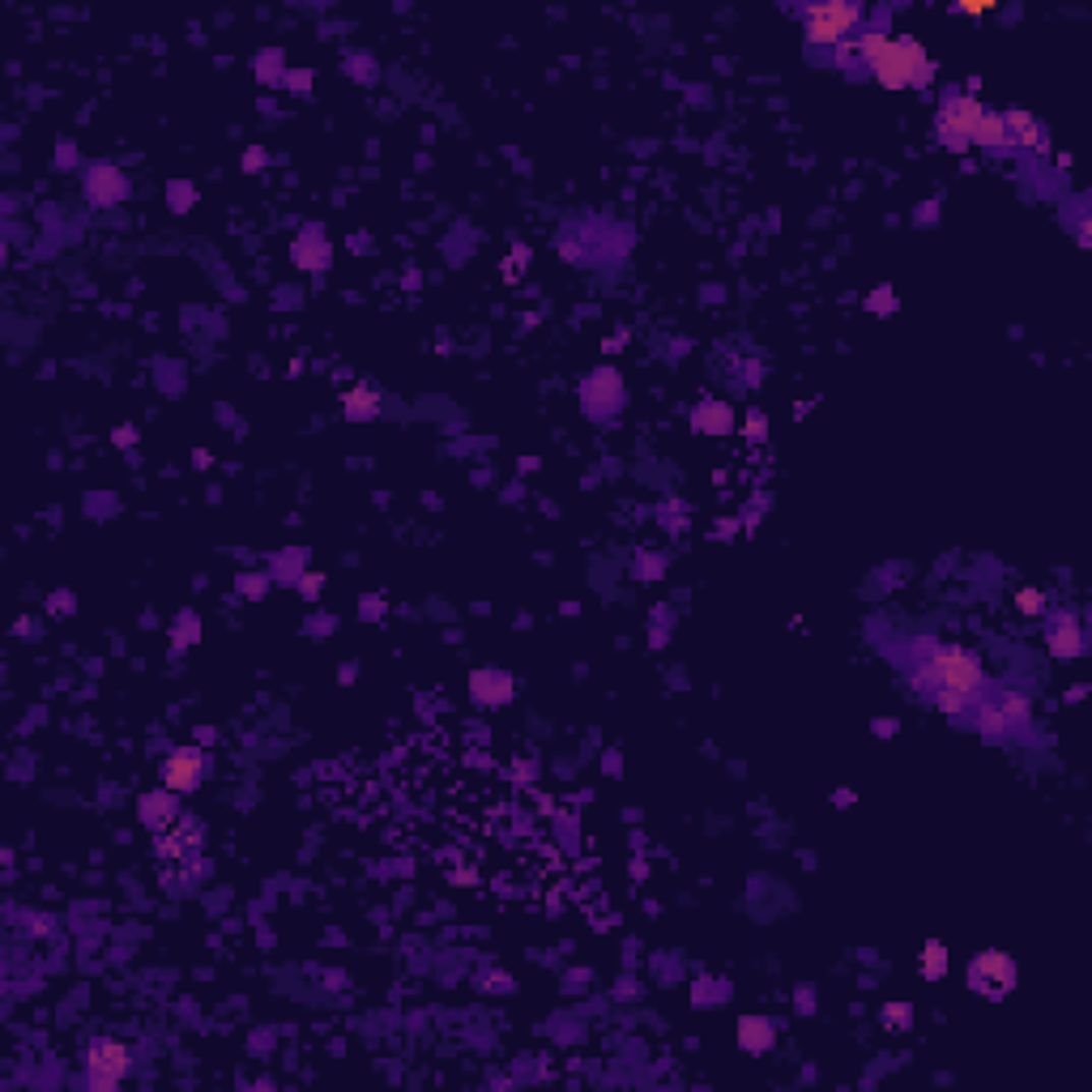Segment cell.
Segmentation results:
<instances>
[{"label":"cell","instance_id":"6da1fadb","mask_svg":"<svg viewBox=\"0 0 1092 1092\" xmlns=\"http://www.w3.org/2000/svg\"><path fill=\"white\" fill-rule=\"evenodd\" d=\"M154 858H159V871H163V883L167 893L175 897H188L196 893L200 883L210 875V862H206V823L196 815L180 811L167 828L154 832Z\"/></svg>","mask_w":1092,"mask_h":1092},{"label":"cell","instance_id":"7a4b0ae2","mask_svg":"<svg viewBox=\"0 0 1092 1092\" xmlns=\"http://www.w3.org/2000/svg\"><path fill=\"white\" fill-rule=\"evenodd\" d=\"M913 683L918 692L934 696V692H961L969 700L982 696V687L990 683L977 653L961 649V644H939V640H922L918 653H913Z\"/></svg>","mask_w":1092,"mask_h":1092},{"label":"cell","instance_id":"3957f363","mask_svg":"<svg viewBox=\"0 0 1092 1092\" xmlns=\"http://www.w3.org/2000/svg\"><path fill=\"white\" fill-rule=\"evenodd\" d=\"M969 722L977 726V734H982L986 743H1012L1016 734L1029 730L1033 700L1024 692H1016V687H1008V683H986L982 696L973 700Z\"/></svg>","mask_w":1092,"mask_h":1092},{"label":"cell","instance_id":"277c9868","mask_svg":"<svg viewBox=\"0 0 1092 1092\" xmlns=\"http://www.w3.org/2000/svg\"><path fill=\"white\" fill-rule=\"evenodd\" d=\"M866 69L883 91H926L934 81V60L918 39H893Z\"/></svg>","mask_w":1092,"mask_h":1092},{"label":"cell","instance_id":"5b68a950","mask_svg":"<svg viewBox=\"0 0 1092 1092\" xmlns=\"http://www.w3.org/2000/svg\"><path fill=\"white\" fill-rule=\"evenodd\" d=\"M798 17H802L807 48H841L850 39V31L862 21V5H854V0H823V5H807Z\"/></svg>","mask_w":1092,"mask_h":1092},{"label":"cell","instance_id":"8992f818","mask_svg":"<svg viewBox=\"0 0 1092 1092\" xmlns=\"http://www.w3.org/2000/svg\"><path fill=\"white\" fill-rule=\"evenodd\" d=\"M982 103H977L973 91H947L939 111H934V141H939L943 150H969V132L973 124L982 120Z\"/></svg>","mask_w":1092,"mask_h":1092},{"label":"cell","instance_id":"52a82bcc","mask_svg":"<svg viewBox=\"0 0 1092 1092\" xmlns=\"http://www.w3.org/2000/svg\"><path fill=\"white\" fill-rule=\"evenodd\" d=\"M132 1072V1045L116 1041V1037H99L85 1050V1080L99 1092H111L124 1076Z\"/></svg>","mask_w":1092,"mask_h":1092},{"label":"cell","instance_id":"ba28073f","mask_svg":"<svg viewBox=\"0 0 1092 1092\" xmlns=\"http://www.w3.org/2000/svg\"><path fill=\"white\" fill-rule=\"evenodd\" d=\"M969 990L982 998H1008L1016 990V961L1008 952H977L969 965Z\"/></svg>","mask_w":1092,"mask_h":1092},{"label":"cell","instance_id":"9c48e42d","mask_svg":"<svg viewBox=\"0 0 1092 1092\" xmlns=\"http://www.w3.org/2000/svg\"><path fill=\"white\" fill-rule=\"evenodd\" d=\"M623 401H628V393H623V376L615 367H597L585 376V385H581V406L593 422H607L623 410Z\"/></svg>","mask_w":1092,"mask_h":1092},{"label":"cell","instance_id":"30bf717a","mask_svg":"<svg viewBox=\"0 0 1092 1092\" xmlns=\"http://www.w3.org/2000/svg\"><path fill=\"white\" fill-rule=\"evenodd\" d=\"M1045 649L1058 662L1084 653V623L1076 611H1045Z\"/></svg>","mask_w":1092,"mask_h":1092},{"label":"cell","instance_id":"8fae6325","mask_svg":"<svg viewBox=\"0 0 1092 1092\" xmlns=\"http://www.w3.org/2000/svg\"><path fill=\"white\" fill-rule=\"evenodd\" d=\"M206 751H196V747H180V751H171L167 760H163V786L175 790V794H188L200 786V777H206Z\"/></svg>","mask_w":1092,"mask_h":1092},{"label":"cell","instance_id":"7c38bea8","mask_svg":"<svg viewBox=\"0 0 1092 1092\" xmlns=\"http://www.w3.org/2000/svg\"><path fill=\"white\" fill-rule=\"evenodd\" d=\"M124 196H128V175L120 167L95 163L91 171H85V200H91V206L111 210V206H120Z\"/></svg>","mask_w":1092,"mask_h":1092},{"label":"cell","instance_id":"4fadbf2b","mask_svg":"<svg viewBox=\"0 0 1092 1092\" xmlns=\"http://www.w3.org/2000/svg\"><path fill=\"white\" fill-rule=\"evenodd\" d=\"M512 696H517V679L508 671H496V666H482V671L470 675V700L482 708H504Z\"/></svg>","mask_w":1092,"mask_h":1092},{"label":"cell","instance_id":"5bb4252c","mask_svg":"<svg viewBox=\"0 0 1092 1092\" xmlns=\"http://www.w3.org/2000/svg\"><path fill=\"white\" fill-rule=\"evenodd\" d=\"M1002 128H1008V150L1020 146V150H1033V154H1045L1050 150V132L1045 124L1033 116V111H1002Z\"/></svg>","mask_w":1092,"mask_h":1092},{"label":"cell","instance_id":"9a60e30c","mask_svg":"<svg viewBox=\"0 0 1092 1092\" xmlns=\"http://www.w3.org/2000/svg\"><path fill=\"white\" fill-rule=\"evenodd\" d=\"M291 261L299 265V270H307V274H325L329 265H333V243L325 239V231L317 227V222L303 227L299 239L291 243Z\"/></svg>","mask_w":1092,"mask_h":1092},{"label":"cell","instance_id":"2e32d148","mask_svg":"<svg viewBox=\"0 0 1092 1092\" xmlns=\"http://www.w3.org/2000/svg\"><path fill=\"white\" fill-rule=\"evenodd\" d=\"M137 811H141V823L150 832H159V828H167V823L180 815V802H175V790H150V794H141V802H137Z\"/></svg>","mask_w":1092,"mask_h":1092},{"label":"cell","instance_id":"e0dca14e","mask_svg":"<svg viewBox=\"0 0 1092 1092\" xmlns=\"http://www.w3.org/2000/svg\"><path fill=\"white\" fill-rule=\"evenodd\" d=\"M342 414H346L350 422H371L376 414H381V389H376V385H354V389H346V397H342Z\"/></svg>","mask_w":1092,"mask_h":1092},{"label":"cell","instance_id":"ac0fdd59","mask_svg":"<svg viewBox=\"0 0 1092 1092\" xmlns=\"http://www.w3.org/2000/svg\"><path fill=\"white\" fill-rule=\"evenodd\" d=\"M692 427L700 436H730L734 427V410L726 406V401H700V406L692 410Z\"/></svg>","mask_w":1092,"mask_h":1092},{"label":"cell","instance_id":"d6986e66","mask_svg":"<svg viewBox=\"0 0 1092 1092\" xmlns=\"http://www.w3.org/2000/svg\"><path fill=\"white\" fill-rule=\"evenodd\" d=\"M772 1041H777V1024L768 1016H743L739 1020V1045L751 1054H764L772 1050Z\"/></svg>","mask_w":1092,"mask_h":1092},{"label":"cell","instance_id":"ffe728a7","mask_svg":"<svg viewBox=\"0 0 1092 1092\" xmlns=\"http://www.w3.org/2000/svg\"><path fill=\"white\" fill-rule=\"evenodd\" d=\"M969 146L982 150H1008V128H1002V111H982V120L973 124Z\"/></svg>","mask_w":1092,"mask_h":1092},{"label":"cell","instance_id":"44dd1931","mask_svg":"<svg viewBox=\"0 0 1092 1092\" xmlns=\"http://www.w3.org/2000/svg\"><path fill=\"white\" fill-rule=\"evenodd\" d=\"M252 69H256V81L261 85L286 81V56H282V48H261L256 60H252Z\"/></svg>","mask_w":1092,"mask_h":1092},{"label":"cell","instance_id":"7402d4cb","mask_svg":"<svg viewBox=\"0 0 1092 1092\" xmlns=\"http://www.w3.org/2000/svg\"><path fill=\"white\" fill-rule=\"evenodd\" d=\"M947 977V947L939 939H930L922 947V982H943Z\"/></svg>","mask_w":1092,"mask_h":1092},{"label":"cell","instance_id":"603a6c76","mask_svg":"<svg viewBox=\"0 0 1092 1092\" xmlns=\"http://www.w3.org/2000/svg\"><path fill=\"white\" fill-rule=\"evenodd\" d=\"M879 1020H883V1029L905 1033L909 1024H913V1008H909V1002H887V1008L879 1012Z\"/></svg>","mask_w":1092,"mask_h":1092},{"label":"cell","instance_id":"cb8c5ba5","mask_svg":"<svg viewBox=\"0 0 1092 1092\" xmlns=\"http://www.w3.org/2000/svg\"><path fill=\"white\" fill-rule=\"evenodd\" d=\"M866 311H871V317H893L897 311V291L893 286H875V291L866 295Z\"/></svg>","mask_w":1092,"mask_h":1092},{"label":"cell","instance_id":"d4e9b609","mask_svg":"<svg viewBox=\"0 0 1092 1092\" xmlns=\"http://www.w3.org/2000/svg\"><path fill=\"white\" fill-rule=\"evenodd\" d=\"M1016 607H1020L1024 615L1041 619L1045 611H1050V601H1045V593H1041V589H1020V593H1016Z\"/></svg>","mask_w":1092,"mask_h":1092},{"label":"cell","instance_id":"484cf974","mask_svg":"<svg viewBox=\"0 0 1092 1092\" xmlns=\"http://www.w3.org/2000/svg\"><path fill=\"white\" fill-rule=\"evenodd\" d=\"M282 85H286V91H295V95H303V91H311V73L307 69H291Z\"/></svg>","mask_w":1092,"mask_h":1092},{"label":"cell","instance_id":"4316f807","mask_svg":"<svg viewBox=\"0 0 1092 1092\" xmlns=\"http://www.w3.org/2000/svg\"><path fill=\"white\" fill-rule=\"evenodd\" d=\"M764 436H768V418L755 410L751 418H747V440H755V444H764Z\"/></svg>","mask_w":1092,"mask_h":1092},{"label":"cell","instance_id":"83f0119b","mask_svg":"<svg viewBox=\"0 0 1092 1092\" xmlns=\"http://www.w3.org/2000/svg\"><path fill=\"white\" fill-rule=\"evenodd\" d=\"M990 9H994V0H961V5H956V13H965V17H982Z\"/></svg>","mask_w":1092,"mask_h":1092},{"label":"cell","instance_id":"f1b7e54d","mask_svg":"<svg viewBox=\"0 0 1092 1092\" xmlns=\"http://www.w3.org/2000/svg\"><path fill=\"white\" fill-rule=\"evenodd\" d=\"M239 589H243V597H265V576H256V572H252V576H243V585H239Z\"/></svg>","mask_w":1092,"mask_h":1092},{"label":"cell","instance_id":"f546056e","mask_svg":"<svg viewBox=\"0 0 1092 1092\" xmlns=\"http://www.w3.org/2000/svg\"><path fill=\"white\" fill-rule=\"evenodd\" d=\"M321 585H325V576L321 572H307L303 581H299V589H303V597H317L321 593Z\"/></svg>","mask_w":1092,"mask_h":1092},{"label":"cell","instance_id":"4dcf8cb0","mask_svg":"<svg viewBox=\"0 0 1092 1092\" xmlns=\"http://www.w3.org/2000/svg\"><path fill=\"white\" fill-rule=\"evenodd\" d=\"M52 611H73V597L69 593H56L52 597Z\"/></svg>","mask_w":1092,"mask_h":1092},{"label":"cell","instance_id":"1f68e13d","mask_svg":"<svg viewBox=\"0 0 1092 1092\" xmlns=\"http://www.w3.org/2000/svg\"><path fill=\"white\" fill-rule=\"evenodd\" d=\"M243 163H248V171H256L265 163V150H248V159H243Z\"/></svg>","mask_w":1092,"mask_h":1092}]
</instances>
